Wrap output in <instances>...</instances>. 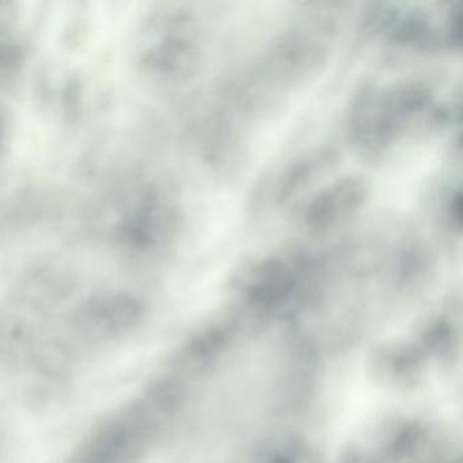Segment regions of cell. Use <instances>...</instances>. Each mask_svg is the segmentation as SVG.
Instances as JSON below:
<instances>
[{
    "label": "cell",
    "instance_id": "1",
    "mask_svg": "<svg viewBox=\"0 0 463 463\" xmlns=\"http://www.w3.org/2000/svg\"><path fill=\"white\" fill-rule=\"evenodd\" d=\"M432 104L430 89L403 83L386 91L367 89L354 102L351 134L370 153L383 150Z\"/></svg>",
    "mask_w": 463,
    "mask_h": 463
},
{
    "label": "cell",
    "instance_id": "2",
    "mask_svg": "<svg viewBox=\"0 0 463 463\" xmlns=\"http://www.w3.org/2000/svg\"><path fill=\"white\" fill-rule=\"evenodd\" d=\"M368 197V185L357 177L344 178L310 200L303 222L310 232H330L356 215Z\"/></svg>",
    "mask_w": 463,
    "mask_h": 463
},
{
    "label": "cell",
    "instance_id": "3",
    "mask_svg": "<svg viewBox=\"0 0 463 463\" xmlns=\"http://www.w3.org/2000/svg\"><path fill=\"white\" fill-rule=\"evenodd\" d=\"M243 283L251 302L275 306L292 294L297 286V276L287 260L268 259L250 268Z\"/></svg>",
    "mask_w": 463,
    "mask_h": 463
},
{
    "label": "cell",
    "instance_id": "4",
    "mask_svg": "<svg viewBox=\"0 0 463 463\" xmlns=\"http://www.w3.org/2000/svg\"><path fill=\"white\" fill-rule=\"evenodd\" d=\"M338 156L332 148H318L306 154L287 167L276 188V199L279 203H287L302 194L321 175L332 169L337 164Z\"/></svg>",
    "mask_w": 463,
    "mask_h": 463
}]
</instances>
